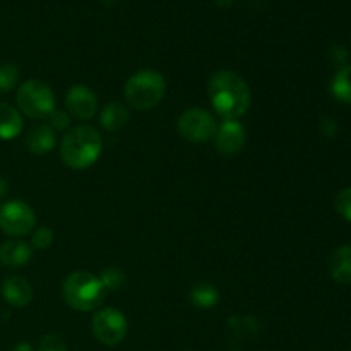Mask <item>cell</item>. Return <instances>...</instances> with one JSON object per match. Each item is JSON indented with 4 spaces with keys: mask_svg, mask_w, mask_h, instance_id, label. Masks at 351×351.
I'll list each match as a JSON object with an SVG mask.
<instances>
[{
    "mask_svg": "<svg viewBox=\"0 0 351 351\" xmlns=\"http://www.w3.org/2000/svg\"><path fill=\"white\" fill-rule=\"evenodd\" d=\"M208 96L216 115L226 120H239L252 103V93L242 75L232 71H218L209 77Z\"/></svg>",
    "mask_w": 351,
    "mask_h": 351,
    "instance_id": "obj_1",
    "label": "cell"
},
{
    "mask_svg": "<svg viewBox=\"0 0 351 351\" xmlns=\"http://www.w3.org/2000/svg\"><path fill=\"white\" fill-rule=\"evenodd\" d=\"M58 151L65 167L72 170H86L98 161L103 151V139L93 127L77 125L67 130Z\"/></svg>",
    "mask_w": 351,
    "mask_h": 351,
    "instance_id": "obj_2",
    "label": "cell"
},
{
    "mask_svg": "<svg viewBox=\"0 0 351 351\" xmlns=\"http://www.w3.org/2000/svg\"><path fill=\"white\" fill-rule=\"evenodd\" d=\"M106 293L98 276L88 271H74L62 283V298L77 312H93L103 304Z\"/></svg>",
    "mask_w": 351,
    "mask_h": 351,
    "instance_id": "obj_3",
    "label": "cell"
},
{
    "mask_svg": "<svg viewBox=\"0 0 351 351\" xmlns=\"http://www.w3.org/2000/svg\"><path fill=\"white\" fill-rule=\"evenodd\" d=\"M167 95V82L165 77L156 71H139L130 75L123 88V96L129 105V108L137 112H146L153 110L160 105Z\"/></svg>",
    "mask_w": 351,
    "mask_h": 351,
    "instance_id": "obj_4",
    "label": "cell"
},
{
    "mask_svg": "<svg viewBox=\"0 0 351 351\" xmlns=\"http://www.w3.org/2000/svg\"><path fill=\"white\" fill-rule=\"evenodd\" d=\"M17 106L23 115L33 120H45L55 112V96L50 86L38 79H27L16 95Z\"/></svg>",
    "mask_w": 351,
    "mask_h": 351,
    "instance_id": "obj_5",
    "label": "cell"
},
{
    "mask_svg": "<svg viewBox=\"0 0 351 351\" xmlns=\"http://www.w3.org/2000/svg\"><path fill=\"white\" fill-rule=\"evenodd\" d=\"M218 123L213 113H209L204 108H189L178 117L177 130L182 136V139L189 143L201 144L208 143L215 137Z\"/></svg>",
    "mask_w": 351,
    "mask_h": 351,
    "instance_id": "obj_6",
    "label": "cell"
},
{
    "mask_svg": "<svg viewBox=\"0 0 351 351\" xmlns=\"http://www.w3.org/2000/svg\"><path fill=\"white\" fill-rule=\"evenodd\" d=\"M91 331L101 345L117 346L125 339L129 324L122 312L113 307H106L93 315Z\"/></svg>",
    "mask_w": 351,
    "mask_h": 351,
    "instance_id": "obj_7",
    "label": "cell"
},
{
    "mask_svg": "<svg viewBox=\"0 0 351 351\" xmlns=\"http://www.w3.org/2000/svg\"><path fill=\"white\" fill-rule=\"evenodd\" d=\"M36 226L33 208L19 199H12L0 206V230L9 237H24Z\"/></svg>",
    "mask_w": 351,
    "mask_h": 351,
    "instance_id": "obj_8",
    "label": "cell"
},
{
    "mask_svg": "<svg viewBox=\"0 0 351 351\" xmlns=\"http://www.w3.org/2000/svg\"><path fill=\"white\" fill-rule=\"evenodd\" d=\"M65 112L71 119L91 120L98 112V99L95 91L82 84H74L65 95Z\"/></svg>",
    "mask_w": 351,
    "mask_h": 351,
    "instance_id": "obj_9",
    "label": "cell"
},
{
    "mask_svg": "<svg viewBox=\"0 0 351 351\" xmlns=\"http://www.w3.org/2000/svg\"><path fill=\"white\" fill-rule=\"evenodd\" d=\"M216 151L223 156H235L245 146V129L239 120H226L221 125H218L215 134Z\"/></svg>",
    "mask_w": 351,
    "mask_h": 351,
    "instance_id": "obj_10",
    "label": "cell"
},
{
    "mask_svg": "<svg viewBox=\"0 0 351 351\" xmlns=\"http://www.w3.org/2000/svg\"><path fill=\"white\" fill-rule=\"evenodd\" d=\"M2 295L12 307H26L33 300V287L23 276H9L2 283Z\"/></svg>",
    "mask_w": 351,
    "mask_h": 351,
    "instance_id": "obj_11",
    "label": "cell"
},
{
    "mask_svg": "<svg viewBox=\"0 0 351 351\" xmlns=\"http://www.w3.org/2000/svg\"><path fill=\"white\" fill-rule=\"evenodd\" d=\"M57 144V132L48 123H38L26 134V147L31 154H47Z\"/></svg>",
    "mask_w": 351,
    "mask_h": 351,
    "instance_id": "obj_12",
    "label": "cell"
},
{
    "mask_svg": "<svg viewBox=\"0 0 351 351\" xmlns=\"http://www.w3.org/2000/svg\"><path fill=\"white\" fill-rule=\"evenodd\" d=\"M33 247L24 240H9L0 245V264L7 267H21L29 263Z\"/></svg>",
    "mask_w": 351,
    "mask_h": 351,
    "instance_id": "obj_13",
    "label": "cell"
},
{
    "mask_svg": "<svg viewBox=\"0 0 351 351\" xmlns=\"http://www.w3.org/2000/svg\"><path fill=\"white\" fill-rule=\"evenodd\" d=\"M329 274L338 285H351V245H341L329 257Z\"/></svg>",
    "mask_w": 351,
    "mask_h": 351,
    "instance_id": "obj_14",
    "label": "cell"
},
{
    "mask_svg": "<svg viewBox=\"0 0 351 351\" xmlns=\"http://www.w3.org/2000/svg\"><path fill=\"white\" fill-rule=\"evenodd\" d=\"M129 119V106L120 101H110L108 105L103 106L101 113H99V125L108 132H117L127 125Z\"/></svg>",
    "mask_w": 351,
    "mask_h": 351,
    "instance_id": "obj_15",
    "label": "cell"
},
{
    "mask_svg": "<svg viewBox=\"0 0 351 351\" xmlns=\"http://www.w3.org/2000/svg\"><path fill=\"white\" fill-rule=\"evenodd\" d=\"M23 113L9 103H0V139H16L23 132Z\"/></svg>",
    "mask_w": 351,
    "mask_h": 351,
    "instance_id": "obj_16",
    "label": "cell"
},
{
    "mask_svg": "<svg viewBox=\"0 0 351 351\" xmlns=\"http://www.w3.org/2000/svg\"><path fill=\"white\" fill-rule=\"evenodd\" d=\"M189 298L197 308H213L219 302V291L213 283L201 281L191 288Z\"/></svg>",
    "mask_w": 351,
    "mask_h": 351,
    "instance_id": "obj_17",
    "label": "cell"
},
{
    "mask_svg": "<svg viewBox=\"0 0 351 351\" xmlns=\"http://www.w3.org/2000/svg\"><path fill=\"white\" fill-rule=\"evenodd\" d=\"M331 93L338 101L351 105V65H343L331 81Z\"/></svg>",
    "mask_w": 351,
    "mask_h": 351,
    "instance_id": "obj_18",
    "label": "cell"
},
{
    "mask_svg": "<svg viewBox=\"0 0 351 351\" xmlns=\"http://www.w3.org/2000/svg\"><path fill=\"white\" fill-rule=\"evenodd\" d=\"M19 69L14 64L0 65V93H9L19 84Z\"/></svg>",
    "mask_w": 351,
    "mask_h": 351,
    "instance_id": "obj_19",
    "label": "cell"
},
{
    "mask_svg": "<svg viewBox=\"0 0 351 351\" xmlns=\"http://www.w3.org/2000/svg\"><path fill=\"white\" fill-rule=\"evenodd\" d=\"M99 281H101L106 291L119 290V288L125 285V273L119 269V267H106L101 273V276H99Z\"/></svg>",
    "mask_w": 351,
    "mask_h": 351,
    "instance_id": "obj_20",
    "label": "cell"
},
{
    "mask_svg": "<svg viewBox=\"0 0 351 351\" xmlns=\"http://www.w3.org/2000/svg\"><path fill=\"white\" fill-rule=\"evenodd\" d=\"M335 208L343 219L351 223V187L343 189L335 199Z\"/></svg>",
    "mask_w": 351,
    "mask_h": 351,
    "instance_id": "obj_21",
    "label": "cell"
},
{
    "mask_svg": "<svg viewBox=\"0 0 351 351\" xmlns=\"http://www.w3.org/2000/svg\"><path fill=\"white\" fill-rule=\"evenodd\" d=\"M53 243V232L47 226H40L34 230L33 237H31V245L38 250H45Z\"/></svg>",
    "mask_w": 351,
    "mask_h": 351,
    "instance_id": "obj_22",
    "label": "cell"
},
{
    "mask_svg": "<svg viewBox=\"0 0 351 351\" xmlns=\"http://www.w3.org/2000/svg\"><path fill=\"white\" fill-rule=\"evenodd\" d=\"M50 123L48 125L55 130V132H64V130L71 129V115L65 110H55L50 117H48Z\"/></svg>",
    "mask_w": 351,
    "mask_h": 351,
    "instance_id": "obj_23",
    "label": "cell"
},
{
    "mask_svg": "<svg viewBox=\"0 0 351 351\" xmlns=\"http://www.w3.org/2000/svg\"><path fill=\"white\" fill-rule=\"evenodd\" d=\"M38 351H67V345H65L62 336L50 332V335H45L41 338Z\"/></svg>",
    "mask_w": 351,
    "mask_h": 351,
    "instance_id": "obj_24",
    "label": "cell"
},
{
    "mask_svg": "<svg viewBox=\"0 0 351 351\" xmlns=\"http://www.w3.org/2000/svg\"><path fill=\"white\" fill-rule=\"evenodd\" d=\"M322 130H324V134L328 137H332L336 134V123L335 120L331 119H324V122H322Z\"/></svg>",
    "mask_w": 351,
    "mask_h": 351,
    "instance_id": "obj_25",
    "label": "cell"
},
{
    "mask_svg": "<svg viewBox=\"0 0 351 351\" xmlns=\"http://www.w3.org/2000/svg\"><path fill=\"white\" fill-rule=\"evenodd\" d=\"M7 192H9V182L5 180V178L0 175V201H2L3 197L7 195Z\"/></svg>",
    "mask_w": 351,
    "mask_h": 351,
    "instance_id": "obj_26",
    "label": "cell"
},
{
    "mask_svg": "<svg viewBox=\"0 0 351 351\" xmlns=\"http://www.w3.org/2000/svg\"><path fill=\"white\" fill-rule=\"evenodd\" d=\"M10 351H33V346H31L29 345V343H19V345H16V346H14V348L12 350H10Z\"/></svg>",
    "mask_w": 351,
    "mask_h": 351,
    "instance_id": "obj_27",
    "label": "cell"
}]
</instances>
